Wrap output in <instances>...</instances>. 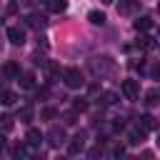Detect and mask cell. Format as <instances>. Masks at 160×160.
<instances>
[{
	"label": "cell",
	"instance_id": "obj_1",
	"mask_svg": "<svg viewBox=\"0 0 160 160\" xmlns=\"http://www.w3.org/2000/svg\"><path fill=\"white\" fill-rule=\"evenodd\" d=\"M45 140H48V145H50V148H60V145L68 140V135H65V128H60V125H52V128L48 130Z\"/></svg>",
	"mask_w": 160,
	"mask_h": 160
},
{
	"label": "cell",
	"instance_id": "obj_2",
	"mask_svg": "<svg viewBox=\"0 0 160 160\" xmlns=\"http://www.w3.org/2000/svg\"><path fill=\"white\" fill-rule=\"evenodd\" d=\"M62 82H65L68 88H72V90H75V88H80L85 80H82V75H80V70H78V68H65V70H62Z\"/></svg>",
	"mask_w": 160,
	"mask_h": 160
},
{
	"label": "cell",
	"instance_id": "obj_3",
	"mask_svg": "<svg viewBox=\"0 0 160 160\" xmlns=\"http://www.w3.org/2000/svg\"><path fill=\"white\" fill-rule=\"evenodd\" d=\"M112 68V60L108 58V55H100V58H92L90 60V70L95 72V75H102V72H108Z\"/></svg>",
	"mask_w": 160,
	"mask_h": 160
},
{
	"label": "cell",
	"instance_id": "obj_4",
	"mask_svg": "<svg viewBox=\"0 0 160 160\" xmlns=\"http://www.w3.org/2000/svg\"><path fill=\"white\" fill-rule=\"evenodd\" d=\"M25 25L30 28V30H45V25H48V18L42 15V12H30L28 18H25Z\"/></svg>",
	"mask_w": 160,
	"mask_h": 160
},
{
	"label": "cell",
	"instance_id": "obj_5",
	"mask_svg": "<svg viewBox=\"0 0 160 160\" xmlns=\"http://www.w3.org/2000/svg\"><path fill=\"white\" fill-rule=\"evenodd\" d=\"M122 95L128 100H138L140 95V82L138 80H122Z\"/></svg>",
	"mask_w": 160,
	"mask_h": 160
},
{
	"label": "cell",
	"instance_id": "obj_6",
	"mask_svg": "<svg viewBox=\"0 0 160 160\" xmlns=\"http://www.w3.org/2000/svg\"><path fill=\"white\" fill-rule=\"evenodd\" d=\"M8 40H10L12 45H22V42H25V28L10 25V28H8Z\"/></svg>",
	"mask_w": 160,
	"mask_h": 160
},
{
	"label": "cell",
	"instance_id": "obj_7",
	"mask_svg": "<svg viewBox=\"0 0 160 160\" xmlns=\"http://www.w3.org/2000/svg\"><path fill=\"white\" fill-rule=\"evenodd\" d=\"M82 150H85V135H82V132L68 140V152H70V155H80Z\"/></svg>",
	"mask_w": 160,
	"mask_h": 160
},
{
	"label": "cell",
	"instance_id": "obj_8",
	"mask_svg": "<svg viewBox=\"0 0 160 160\" xmlns=\"http://www.w3.org/2000/svg\"><path fill=\"white\" fill-rule=\"evenodd\" d=\"M145 132H148V130H142L140 125L130 128V130H128V142H130V145H140V142L145 140Z\"/></svg>",
	"mask_w": 160,
	"mask_h": 160
},
{
	"label": "cell",
	"instance_id": "obj_9",
	"mask_svg": "<svg viewBox=\"0 0 160 160\" xmlns=\"http://www.w3.org/2000/svg\"><path fill=\"white\" fill-rule=\"evenodd\" d=\"M138 8H140V0H120L118 12H120V15H132Z\"/></svg>",
	"mask_w": 160,
	"mask_h": 160
},
{
	"label": "cell",
	"instance_id": "obj_10",
	"mask_svg": "<svg viewBox=\"0 0 160 160\" xmlns=\"http://www.w3.org/2000/svg\"><path fill=\"white\" fill-rule=\"evenodd\" d=\"M138 125H140L142 130H155V128H158V120H155L150 112H142V115L138 118Z\"/></svg>",
	"mask_w": 160,
	"mask_h": 160
},
{
	"label": "cell",
	"instance_id": "obj_11",
	"mask_svg": "<svg viewBox=\"0 0 160 160\" xmlns=\"http://www.w3.org/2000/svg\"><path fill=\"white\" fill-rule=\"evenodd\" d=\"M18 82H20L22 90H30V88H35V75L32 72H20L18 75Z\"/></svg>",
	"mask_w": 160,
	"mask_h": 160
},
{
	"label": "cell",
	"instance_id": "obj_12",
	"mask_svg": "<svg viewBox=\"0 0 160 160\" xmlns=\"http://www.w3.org/2000/svg\"><path fill=\"white\" fill-rule=\"evenodd\" d=\"M42 138H45V135H42L40 130H35V128H30V130H28V135H25V142L35 148V145H40V142H42Z\"/></svg>",
	"mask_w": 160,
	"mask_h": 160
},
{
	"label": "cell",
	"instance_id": "obj_13",
	"mask_svg": "<svg viewBox=\"0 0 160 160\" xmlns=\"http://www.w3.org/2000/svg\"><path fill=\"white\" fill-rule=\"evenodd\" d=\"M12 128H15V118L8 115V112H2L0 115V132H10Z\"/></svg>",
	"mask_w": 160,
	"mask_h": 160
},
{
	"label": "cell",
	"instance_id": "obj_14",
	"mask_svg": "<svg viewBox=\"0 0 160 160\" xmlns=\"http://www.w3.org/2000/svg\"><path fill=\"white\" fill-rule=\"evenodd\" d=\"M132 28H135L138 32H145V30H150V28H152V20H150L148 15H142V18H138V20L132 22Z\"/></svg>",
	"mask_w": 160,
	"mask_h": 160
},
{
	"label": "cell",
	"instance_id": "obj_15",
	"mask_svg": "<svg viewBox=\"0 0 160 160\" xmlns=\"http://www.w3.org/2000/svg\"><path fill=\"white\" fill-rule=\"evenodd\" d=\"M2 75H5V78H15V80H18V75H20V68H18L12 60H8V62L2 65Z\"/></svg>",
	"mask_w": 160,
	"mask_h": 160
},
{
	"label": "cell",
	"instance_id": "obj_16",
	"mask_svg": "<svg viewBox=\"0 0 160 160\" xmlns=\"http://www.w3.org/2000/svg\"><path fill=\"white\" fill-rule=\"evenodd\" d=\"M145 105H160V88H152V90H148L145 92Z\"/></svg>",
	"mask_w": 160,
	"mask_h": 160
},
{
	"label": "cell",
	"instance_id": "obj_17",
	"mask_svg": "<svg viewBox=\"0 0 160 160\" xmlns=\"http://www.w3.org/2000/svg\"><path fill=\"white\" fill-rule=\"evenodd\" d=\"M45 5H48L50 12H62L68 8V0H45Z\"/></svg>",
	"mask_w": 160,
	"mask_h": 160
},
{
	"label": "cell",
	"instance_id": "obj_18",
	"mask_svg": "<svg viewBox=\"0 0 160 160\" xmlns=\"http://www.w3.org/2000/svg\"><path fill=\"white\" fill-rule=\"evenodd\" d=\"M0 102L2 105H15L18 102V95L12 90H0Z\"/></svg>",
	"mask_w": 160,
	"mask_h": 160
},
{
	"label": "cell",
	"instance_id": "obj_19",
	"mask_svg": "<svg viewBox=\"0 0 160 160\" xmlns=\"http://www.w3.org/2000/svg\"><path fill=\"white\" fill-rule=\"evenodd\" d=\"M88 20H90L92 25H105V15H102L100 10H90V12H88Z\"/></svg>",
	"mask_w": 160,
	"mask_h": 160
},
{
	"label": "cell",
	"instance_id": "obj_20",
	"mask_svg": "<svg viewBox=\"0 0 160 160\" xmlns=\"http://www.w3.org/2000/svg\"><path fill=\"white\" fill-rule=\"evenodd\" d=\"M18 118H20V122H30V120H32V108H30V105H22V108L18 110Z\"/></svg>",
	"mask_w": 160,
	"mask_h": 160
},
{
	"label": "cell",
	"instance_id": "obj_21",
	"mask_svg": "<svg viewBox=\"0 0 160 160\" xmlns=\"http://www.w3.org/2000/svg\"><path fill=\"white\" fill-rule=\"evenodd\" d=\"M115 102H118V95H115V92H110V90H108V92H102V95H100V105H105V108H108V105H115Z\"/></svg>",
	"mask_w": 160,
	"mask_h": 160
},
{
	"label": "cell",
	"instance_id": "obj_22",
	"mask_svg": "<svg viewBox=\"0 0 160 160\" xmlns=\"http://www.w3.org/2000/svg\"><path fill=\"white\" fill-rule=\"evenodd\" d=\"M138 48H142V50H150V48H155V42H152V38H145V35H142V38L138 40Z\"/></svg>",
	"mask_w": 160,
	"mask_h": 160
},
{
	"label": "cell",
	"instance_id": "obj_23",
	"mask_svg": "<svg viewBox=\"0 0 160 160\" xmlns=\"http://www.w3.org/2000/svg\"><path fill=\"white\" fill-rule=\"evenodd\" d=\"M55 115H58L55 108H42V110H40V118H42V120H52Z\"/></svg>",
	"mask_w": 160,
	"mask_h": 160
},
{
	"label": "cell",
	"instance_id": "obj_24",
	"mask_svg": "<svg viewBox=\"0 0 160 160\" xmlns=\"http://www.w3.org/2000/svg\"><path fill=\"white\" fill-rule=\"evenodd\" d=\"M72 110H75V112H85V110H88V102H85L82 98H78V100L72 102Z\"/></svg>",
	"mask_w": 160,
	"mask_h": 160
},
{
	"label": "cell",
	"instance_id": "obj_25",
	"mask_svg": "<svg viewBox=\"0 0 160 160\" xmlns=\"http://www.w3.org/2000/svg\"><path fill=\"white\" fill-rule=\"evenodd\" d=\"M12 155H15V158H22V155H28V148H25L22 142H18V145H12Z\"/></svg>",
	"mask_w": 160,
	"mask_h": 160
},
{
	"label": "cell",
	"instance_id": "obj_26",
	"mask_svg": "<svg viewBox=\"0 0 160 160\" xmlns=\"http://www.w3.org/2000/svg\"><path fill=\"white\" fill-rule=\"evenodd\" d=\"M150 72H152V78H155V80H160V62H155Z\"/></svg>",
	"mask_w": 160,
	"mask_h": 160
},
{
	"label": "cell",
	"instance_id": "obj_27",
	"mask_svg": "<svg viewBox=\"0 0 160 160\" xmlns=\"http://www.w3.org/2000/svg\"><path fill=\"white\" fill-rule=\"evenodd\" d=\"M112 128H115V130H122V128H125V122H122V118H115V122H112Z\"/></svg>",
	"mask_w": 160,
	"mask_h": 160
},
{
	"label": "cell",
	"instance_id": "obj_28",
	"mask_svg": "<svg viewBox=\"0 0 160 160\" xmlns=\"http://www.w3.org/2000/svg\"><path fill=\"white\" fill-rule=\"evenodd\" d=\"M112 155H115V158H120V155H125V148H122V145H118V148L112 150Z\"/></svg>",
	"mask_w": 160,
	"mask_h": 160
},
{
	"label": "cell",
	"instance_id": "obj_29",
	"mask_svg": "<svg viewBox=\"0 0 160 160\" xmlns=\"http://www.w3.org/2000/svg\"><path fill=\"white\" fill-rule=\"evenodd\" d=\"M65 122H68V125H72V122H75V115H72V112H70V115H65Z\"/></svg>",
	"mask_w": 160,
	"mask_h": 160
},
{
	"label": "cell",
	"instance_id": "obj_30",
	"mask_svg": "<svg viewBox=\"0 0 160 160\" xmlns=\"http://www.w3.org/2000/svg\"><path fill=\"white\" fill-rule=\"evenodd\" d=\"M2 148H5V135L0 132V150H2Z\"/></svg>",
	"mask_w": 160,
	"mask_h": 160
},
{
	"label": "cell",
	"instance_id": "obj_31",
	"mask_svg": "<svg viewBox=\"0 0 160 160\" xmlns=\"http://www.w3.org/2000/svg\"><path fill=\"white\" fill-rule=\"evenodd\" d=\"M100 2H102V5H110V2H112V0H100Z\"/></svg>",
	"mask_w": 160,
	"mask_h": 160
},
{
	"label": "cell",
	"instance_id": "obj_32",
	"mask_svg": "<svg viewBox=\"0 0 160 160\" xmlns=\"http://www.w3.org/2000/svg\"><path fill=\"white\" fill-rule=\"evenodd\" d=\"M158 148H160V135H158Z\"/></svg>",
	"mask_w": 160,
	"mask_h": 160
},
{
	"label": "cell",
	"instance_id": "obj_33",
	"mask_svg": "<svg viewBox=\"0 0 160 160\" xmlns=\"http://www.w3.org/2000/svg\"><path fill=\"white\" fill-rule=\"evenodd\" d=\"M158 15H160V2H158Z\"/></svg>",
	"mask_w": 160,
	"mask_h": 160
}]
</instances>
